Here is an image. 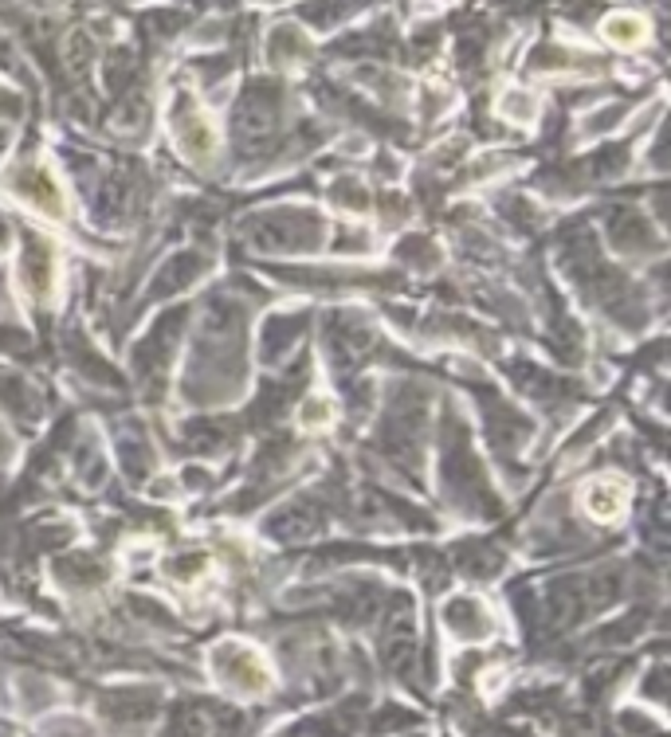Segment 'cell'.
<instances>
[{
    "label": "cell",
    "instance_id": "1",
    "mask_svg": "<svg viewBox=\"0 0 671 737\" xmlns=\"http://www.w3.org/2000/svg\"><path fill=\"white\" fill-rule=\"evenodd\" d=\"M12 184H16V192L24 196V201H32V204L39 208V213H51V216H59V213H63L59 189H56V184H51V177H47L39 165L20 169V173L12 177Z\"/></svg>",
    "mask_w": 671,
    "mask_h": 737
},
{
    "label": "cell",
    "instance_id": "2",
    "mask_svg": "<svg viewBox=\"0 0 671 737\" xmlns=\"http://www.w3.org/2000/svg\"><path fill=\"white\" fill-rule=\"evenodd\" d=\"M621 503H624V494H621V486H609V483H593V486H589V491H585V510H589V514H593V518H616V514H621Z\"/></svg>",
    "mask_w": 671,
    "mask_h": 737
},
{
    "label": "cell",
    "instance_id": "3",
    "mask_svg": "<svg viewBox=\"0 0 671 737\" xmlns=\"http://www.w3.org/2000/svg\"><path fill=\"white\" fill-rule=\"evenodd\" d=\"M177 141L181 150H185L189 157H208V150H213V134H208V122L204 118H181V130H177Z\"/></svg>",
    "mask_w": 671,
    "mask_h": 737
},
{
    "label": "cell",
    "instance_id": "4",
    "mask_svg": "<svg viewBox=\"0 0 671 737\" xmlns=\"http://www.w3.org/2000/svg\"><path fill=\"white\" fill-rule=\"evenodd\" d=\"M604 36L613 39V44H636V39H644V24L636 16H613L604 20Z\"/></svg>",
    "mask_w": 671,
    "mask_h": 737
},
{
    "label": "cell",
    "instance_id": "5",
    "mask_svg": "<svg viewBox=\"0 0 671 737\" xmlns=\"http://www.w3.org/2000/svg\"><path fill=\"white\" fill-rule=\"evenodd\" d=\"M526 95H522V90H510V95L503 99V114L507 118H522V122H526V118H534V107H530V102H522Z\"/></svg>",
    "mask_w": 671,
    "mask_h": 737
}]
</instances>
